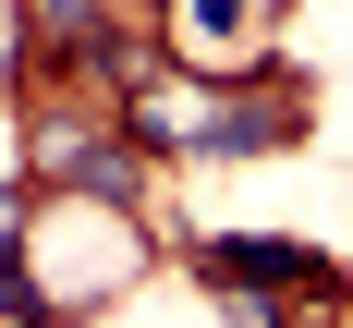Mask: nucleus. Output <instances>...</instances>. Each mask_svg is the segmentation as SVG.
Instances as JSON below:
<instances>
[{"mask_svg": "<svg viewBox=\"0 0 353 328\" xmlns=\"http://www.w3.org/2000/svg\"><path fill=\"white\" fill-rule=\"evenodd\" d=\"M134 134L146 146H281L292 98L281 85H244V98H232V85H159V73H146L134 85Z\"/></svg>", "mask_w": 353, "mask_h": 328, "instance_id": "f257e3e1", "label": "nucleus"}, {"mask_svg": "<svg viewBox=\"0 0 353 328\" xmlns=\"http://www.w3.org/2000/svg\"><path fill=\"white\" fill-rule=\"evenodd\" d=\"M208 280H281V292H329V267L305 243H208Z\"/></svg>", "mask_w": 353, "mask_h": 328, "instance_id": "f03ea898", "label": "nucleus"}]
</instances>
